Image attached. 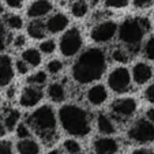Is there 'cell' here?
<instances>
[{
  "mask_svg": "<svg viewBox=\"0 0 154 154\" xmlns=\"http://www.w3.org/2000/svg\"><path fill=\"white\" fill-rule=\"evenodd\" d=\"M106 70V56L100 48L83 51L72 66V78L81 85H89L101 79Z\"/></svg>",
  "mask_w": 154,
  "mask_h": 154,
  "instance_id": "6da1fadb",
  "label": "cell"
},
{
  "mask_svg": "<svg viewBox=\"0 0 154 154\" xmlns=\"http://www.w3.org/2000/svg\"><path fill=\"white\" fill-rule=\"evenodd\" d=\"M59 122L63 130L72 137L83 138L91 131L89 113L75 104H66L59 109Z\"/></svg>",
  "mask_w": 154,
  "mask_h": 154,
  "instance_id": "7a4b0ae2",
  "label": "cell"
},
{
  "mask_svg": "<svg viewBox=\"0 0 154 154\" xmlns=\"http://www.w3.org/2000/svg\"><path fill=\"white\" fill-rule=\"evenodd\" d=\"M150 20L143 17L127 18L117 26L119 40L127 47V51L137 53L139 51L145 35L150 32Z\"/></svg>",
  "mask_w": 154,
  "mask_h": 154,
  "instance_id": "3957f363",
  "label": "cell"
},
{
  "mask_svg": "<svg viewBox=\"0 0 154 154\" xmlns=\"http://www.w3.org/2000/svg\"><path fill=\"white\" fill-rule=\"evenodd\" d=\"M27 125L35 131V134L44 140H51L55 138L57 122H56V113L51 105H42L37 108L33 113L27 116Z\"/></svg>",
  "mask_w": 154,
  "mask_h": 154,
  "instance_id": "277c9868",
  "label": "cell"
},
{
  "mask_svg": "<svg viewBox=\"0 0 154 154\" xmlns=\"http://www.w3.org/2000/svg\"><path fill=\"white\" fill-rule=\"evenodd\" d=\"M83 47L82 33L78 27H71L63 33L59 41V49L64 57H74Z\"/></svg>",
  "mask_w": 154,
  "mask_h": 154,
  "instance_id": "5b68a950",
  "label": "cell"
},
{
  "mask_svg": "<svg viewBox=\"0 0 154 154\" xmlns=\"http://www.w3.org/2000/svg\"><path fill=\"white\" fill-rule=\"evenodd\" d=\"M128 138L135 143H151L154 142V124L147 119H138L128 128Z\"/></svg>",
  "mask_w": 154,
  "mask_h": 154,
  "instance_id": "8992f818",
  "label": "cell"
},
{
  "mask_svg": "<svg viewBox=\"0 0 154 154\" xmlns=\"http://www.w3.org/2000/svg\"><path fill=\"white\" fill-rule=\"evenodd\" d=\"M108 86L112 91L117 94L125 93L130 90L131 87V72L127 67H116L115 70H112L108 75Z\"/></svg>",
  "mask_w": 154,
  "mask_h": 154,
  "instance_id": "52a82bcc",
  "label": "cell"
},
{
  "mask_svg": "<svg viewBox=\"0 0 154 154\" xmlns=\"http://www.w3.org/2000/svg\"><path fill=\"white\" fill-rule=\"evenodd\" d=\"M117 34V25L113 20H102L91 29L90 37L97 44H106Z\"/></svg>",
  "mask_w": 154,
  "mask_h": 154,
  "instance_id": "ba28073f",
  "label": "cell"
},
{
  "mask_svg": "<svg viewBox=\"0 0 154 154\" xmlns=\"http://www.w3.org/2000/svg\"><path fill=\"white\" fill-rule=\"evenodd\" d=\"M137 100L132 97H123V98H117L111 105V112L116 119L119 120H127L130 117L134 116L137 112Z\"/></svg>",
  "mask_w": 154,
  "mask_h": 154,
  "instance_id": "9c48e42d",
  "label": "cell"
},
{
  "mask_svg": "<svg viewBox=\"0 0 154 154\" xmlns=\"http://www.w3.org/2000/svg\"><path fill=\"white\" fill-rule=\"evenodd\" d=\"M44 97V91L41 87H35V86H26L22 90L19 97V104L25 108H33L42 100Z\"/></svg>",
  "mask_w": 154,
  "mask_h": 154,
  "instance_id": "30bf717a",
  "label": "cell"
},
{
  "mask_svg": "<svg viewBox=\"0 0 154 154\" xmlns=\"http://www.w3.org/2000/svg\"><path fill=\"white\" fill-rule=\"evenodd\" d=\"M53 6L49 0H34L27 7V17L32 19H41L51 14Z\"/></svg>",
  "mask_w": 154,
  "mask_h": 154,
  "instance_id": "8fae6325",
  "label": "cell"
},
{
  "mask_svg": "<svg viewBox=\"0 0 154 154\" xmlns=\"http://www.w3.org/2000/svg\"><path fill=\"white\" fill-rule=\"evenodd\" d=\"M44 23H45L47 33L56 34V33H60L67 29L68 23H70V19H68V17L64 15L63 12H56V14L51 15Z\"/></svg>",
  "mask_w": 154,
  "mask_h": 154,
  "instance_id": "7c38bea8",
  "label": "cell"
},
{
  "mask_svg": "<svg viewBox=\"0 0 154 154\" xmlns=\"http://www.w3.org/2000/svg\"><path fill=\"white\" fill-rule=\"evenodd\" d=\"M93 149L96 154H116L119 150V143L115 138L101 137L94 140Z\"/></svg>",
  "mask_w": 154,
  "mask_h": 154,
  "instance_id": "4fadbf2b",
  "label": "cell"
},
{
  "mask_svg": "<svg viewBox=\"0 0 154 154\" xmlns=\"http://www.w3.org/2000/svg\"><path fill=\"white\" fill-rule=\"evenodd\" d=\"M14 79V66L8 55H0V87L10 85Z\"/></svg>",
  "mask_w": 154,
  "mask_h": 154,
  "instance_id": "5bb4252c",
  "label": "cell"
},
{
  "mask_svg": "<svg viewBox=\"0 0 154 154\" xmlns=\"http://www.w3.org/2000/svg\"><path fill=\"white\" fill-rule=\"evenodd\" d=\"M153 78V68L147 63L139 61L132 67V79L137 85H145Z\"/></svg>",
  "mask_w": 154,
  "mask_h": 154,
  "instance_id": "9a60e30c",
  "label": "cell"
},
{
  "mask_svg": "<svg viewBox=\"0 0 154 154\" xmlns=\"http://www.w3.org/2000/svg\"><path fill=\"white\" fill-rule=\"evenodd\" d=\"M86 98L91 105H94V106H100V105H102L108 100L106 87L101 83L94 85V86H91L90 89L87 90Z\"/></svg>",
  "mask_w": 154,
  "mask_h": 154,
  "instance_id": "2e32d148",
  "label": "cell"
},
{
  "mask_svg": "<svg viewBox=\"0 0 154 154\" xmlns=\"http://www.w3.org/2000/svg\"><path fill=\"white\" fill-rule=\"evenodd\" d=\"M97 128L101 134L106 135V137L116 132V125H115L113 120L105 113H100L97 116Z\"/></svg>",
  "mask_w": 154,
  "mask_h": 154,
  "instance_id": "e0dca14e",
  "label": "cell"
},
{
  "mask_svg": "<svg viewBox=\"0 0 154 154\" xmlns=\"http://www.w3.org/2000/svg\"><path fill=\"white\" fill-rule=\"evenodd\" d=\"M17 150L19 154H40L41 147L37 140L27 138V139H20L17 143Z\"/></svg>",
  "mask_w": 154,
  "mask_h": 154,
  "instance_id": "ac0fdd59",
  "label": "cell"
},
{
  "mask_svg": "<svg viewBox=\"0 0 154 154\" xmlns=\"http://www.w3.org/2000/svg\"><path fill=\"white\" fill-rule=\"evenodd\" d=\"M27 34L34 40H41L47 34V29H45V23L41 19H32L29 25H27Z\"/></svg>",
  "mask_w": 154,
  "mask_h": 154,
  "instance_id": "d6986e66",
  "label": "cell"
},
{
  "mask_svg": "<svg viewBox=\"0 0 154 154\" xmlns=\"http://www.w3.org/2000/svg\"><path fill=\"white\" fill-rule=\"evenodd\" d=\"M20 59H22L29 67H38L41 64V60H42L41 52L38 49H35V48H27V49H25L23 52H22V55H20Z\"/></svg>",
  "mask_w": 154,
  "mask_h": 154,
  "instance_id": "ffe728a7",
  "label": "cell"
},
{
  "mask_svg": "<svg viewBox=\"0 0 154 154\" xmlns=\"http://www.w3.org/2000/svg\"><path fill=\"white\" fill-rule=\"evenodd\" d=\"M66 87L59 82H53L48 86V97L52 100L53 102H63L66 100Z\"/></svg>",
  "mask_w": 154,
  "mask_h": 154,
  "instance_id": "44dd1931",
  "label": "cell"
},
{
  "mask_svg": "<svg viewBox=\"0 0 154 154\" xmlns=\"http://www.w3.org/2000/svg\"><path fill=\"white\" fill-rule=\"evenodd\" d=\"M20 119V112L18 109H10L7 112V115L4 116L3 120V127L6 128V131H12L17 128V125L19 124Z\"/></svg>",
  "mask_w": 154,
  "mask_h": 154,
  "instance_id": "7402d4cb",
  "label": "cell"
},
{
  "mask_svg": "<svg viewBox=\"0 0 154 154\" xmlns=\"http://www.w3.org/2000/svg\"><path fill=\"white\" fill-rule=\"evenodd\" d=\"M70 11L75 18H83L86 17L87 11H89V3L86 0H72Z\"/></svg>",
  "mask_w": 154,
  "mask_h": 154,
  "instance_id": "603a6c76",
  "label": "cell"
},
{
  "mask_svg": "<svg viewBox=\"0 0 154 154\" xmlns=\"http://www.w3.org/2000/svg\"><path fill=\"white\" fill-rule=\"evenodd\" d=\"M48 81V75L45 71H37L33 75L29 76L27 82H29L30 86H35V87H41L42 85H45Z\"/></svg>",
  "mask_w": 154,
  "mask_h": 154,
  "instance_id": "cb8c5ba5",
  "label": "cell"
},
{
  "mask_svg": "<svg viewBox=\"0 0 154 154\" xmlns=\"http://www.w3.org/2000/svg\"><path fill=\"white\" fill-rule=\"evenodd\" d=\"M112 59H113L116 63L125 64L128 60H130V52L122 47L115 48V49L112 51Z\"/></svg>",
  "mask_w": 154,
  "mask_h": 154,
  "instance_id": "d4e9b609",
  "label": "cell"
},
{
  "mask_svg": "<svg viewBox=\"0 0 154 154\" xmlns=\"http://www.w3.org/2000/svg\"><path fill=\"white\" fill-rule=\"evenodd\" d=\"M6 27L8 29H12V30H19L22 29L23 26V19L19 17V15H15V14H11L6 18V22H4Z\"/></svg>",
  "mask_w": 154,
  "mask_h": 154,
  "instance_id": "484cf974",
  "label": "cell"
},
{
  "mask_svg": "<svg viewBox=\"0 0 154 154\" xmlns=\"http://www.w3.org/2000/svg\"><path fill=\"white\" fill-rule=\"evenodd\" d=\"M64 150L70 154H78L81 153V145L75 139H67L64 140Z\"/></svg>",
  "mask_w": 154,
  "mask_h": 154,
  "instance_id": "4316f807",
  "label": "cell"
},
{
  "mask_svg": "<svg viewBox=\"0 0 154 154\" xmlns=\"http://www.w3.org/2000/svg\"><path fill=\"white\" fill-rule=\"evenodd\" d=\"M56 51V42L53 40H45L40 44V52L45 55H52Z\"/></svg>",
  "mask_w": 154,
  "mask_h": 154,
  "instance_id": "83f0119b",
  "label": "cell"
},
{
  "mask_svg": "<svg viewBox=\"0 0 154 154\" xmlns=\"http://www.w3.org/2000/svg\"><path fill=\"white\" fill-rule=\"evenodd\" d=\"M15 131H17V137L19 138V139H27V138H30V135H32L30 128L26 123H19V124L17 125V128H15Z\"/></svg>",
  "mask_w": 154,
  "mask_h": 154,
  "instance_id": "f1b7e54d",
  "label": "cell"
},
{
  "mask_svg": "<svg viewBox=\"0 0 154 154\" xmlns=\"http://www.w3.org/2000/svg\"><path fill=\"white\" fill-rule=\"evenodd\" d=\"M47 70L49 74L56 75V74H59L63 70V61L59 60V59H53V60H51L49 63L47 64Z\"/></svg>",
  "mask_w": 154,
  "mask_h": 154,
  "instance_id": "f546056e",
  "label": "cell"
},
{
  "mask_svg": "<svg viewBox=\"0 0 154 154\" xmlns=\"http://www.w3.org/2000/svg\"><path fill=\"white\" fill-rule=\"evenodd\" d=\"M143 52H145V56L149 59V60L154 61V35H151V37L146 41Z\"/></svg>",
  "mask_w": 154,
  "mask_h": 154,
  "instance_id": "4dcf8cb0",
  "label": "cell"
},
{
  "mask_svg": "<svg viewBox=\"0 0 154 154\" xmlns=\"http://www.w3.org/2000/svg\"><path fill=\"white\" fill-rule=\"evenodd\" d=\"M7 42H8V33H7V27L4 23H0V52L6 49Z\"/></svg>",
  "mask_w": 154,
  "mask_h": 154,
  "instance_id": "1f68e13d",
  "label": "cell"
},
{
  "mask_svg": "<svg viewBox=\"0 0 154 154\" xmlns=\"http://www.w3.org/2000/svg\"><path fill=\"white\" fill-rule=\"evenodd\" d=\"M130 0H105V6L108 8H124L128 6Z\"/></svg>",
  "mask_w": 154,
  "mask_h": 154,
  "instance_id": "d6a6232c",
  "label": "cell"
},
{
  "mask_svg": "<svg viewBox=\"0 0 154 154\" xmlns=\"http://www.w3.org/2000/svg\"><path fill=\"white\" fill-rule=\"evenodd\" d=\"M15 68H17V71L20 74V75H25V74L29 72V66H27L22 59H19V60L15 61Z\"/></svg>",
  "mask_w": 154,
  "mask_h": 154,
  "instance_id": "836d02e7",
  "label": "cell"
},
{
  "mask_svg": "<svg viewBox=\"0 0 154 154\" xmlns=\"http://www.w3.org/2000/svg\"><path fill=\"white\" fill-rule=\"evenodd\" d=\"M0 154H12V145L10 140H0Z\"/></svg>",
  "mask_w": 154,
  "mask_h": 154,
  "instance_id": "e575fe53",
  "label": "cell"
},
{
  "mask_svg": "<svg viewBox=\"0 0 154 154\" xmlns=\"http://www.w3.org/2000/svg\"><path fill=\"white\" fill-rule=\"evenodd\" d=\"M132 3L137 8H147L154 3V0H132Z\"/></svg>",
  "mask_w": 154,
  "mask_h": 154,
  "instance_id": "d590c367",
  "label": "cell"
},
{
  "mask_svg": "<svg viewBox=\"0 0 154 154\" xmlns=\"http://www.w3.org/2000/svg\"><path fill=\"white\" fill-rule=\"evenodd\" d=\"M145 97H146V100H147L150 104L154 105V83H151L150 86L145 90Z\"/></svg>",
  "mask_w": 154,
  "mask_h": 154,
  "instance_id": "8d00e7d4",
  "label": "cell"
},
{
  "mask_svg": "<svg viewBox=\"0 0 154 154\" xmlns=\"http://www.w3.org/2000/svg\"><path fill=\"white\" fill-rule=\"evenodd\" d=\"M4 3L11 8H20L23 4V0H4Z\"/></svg>",
  "mask_w": 154,
  "mask_h": 154,
  "instance_id": "74e56055",
  "label": "cell"
},
{
  "mask_svg": "<svg viewBox=\"0 0 154 154\" xmlns=\"http://www.w3.org/2000/svg\"><path fill=\"white\" fill-rule=\"evenodd\" d=\"M132 154H154V151L150 150V149L140 147V149H137V150L132 151Z\"/></svg>",
  "mask_w": 154,
  "mask_h": 154,
  "instance_id": "f35d334b",
  "label": "cell"
},
{
  "mask_svg": "<svg viewBox=\"0 0 154 154\" xmlns=\"http://www.w3.org/2000/svg\"><path fill=\"white\" fill-rule=\"evenodd\" d=\"M146 117H147L149 122L154 124V108H150V109L146 112Z\"/></svg>",
  "mask_w": 154,
  "mask_h": 154,
  "instance_id": "ab89813d",
  "label": "cell"
},
{
  "mask_svg": "<svg viewBox=\"0 0 154 154\" xmlns=\"http://www.w3.org/2000/svg\"><path fill=\"white\" fill-rule=\"evenodd\" d=\"M4 132H6V128L0 124V137H2V135H4Z\"/></svg>",
  "mask_w": 154,
  "mask_h": 154,
  "instance_id": "60d3db41",
  "label": "cell"
},
{
  "mask_svg": "<svg viewBox=\"0 0 154 154\" xmlns=\"http://www.w3.org/2000/svg\"><path fill=\"white\" fill-rule=\"evenodd\" d=\"M14 94H15V90L14 89H10V91H8V97L11 98V97H14Z\"/></svg>",
  "mask_w": 154,
  "mask_h": 154,
  "instance_id": "b9f144b4",
  "label": "cell"
},
{
  "mask_svg": "<svg viewBox=\"0 0 154 154\" xmlns=\"http://www.w3.org/2000/svg\"><path fill=\"white\" fill-rule=\"evenodd\" d=\"M47 154H63V153L59 151V150H52V151H49V153H47Z\"/></svg>",
  "mask_w": 154,
  "mask_h": 154,
  "instance_id": "7bdbcfd3",
  "label": "cell"
},
{
  "mask_svg": "<svg viewBox=\"0 0 154 154\" xmlns=\"http://www.w3.org/2000/svg\"><path fill=\"white\" fill-rule=\"evenodd\" d=\"M86 2H90L91 4H97V3H98V0H86Z\"/></svg>",
  "mask_w": 154,
  "mask_h": 154,
  "instance_id": "ee69618b",
  "label": "cell"
},
{
  "mask_svg": "<svg viewBox=\"0 0 154 154\" xmlns=\"http://www.w3.org/2000/svg\"><path fill=\"white\" fill-rule=\"evenodd\" d=\"M3 12V6H2V3H0V14Z\"/></svg>",
  "mask_w": 154,
  "mask_h": 154,
  "instance_id": "f6af8a7d",
  "label": "cell"
},
{
  "mask_svg": "<svg viewBox=\"0 0 154 154\" xmlns=\"http://www.w3.org/2000/svg\"><path fill=\"white\" fill-rule=\"evenodd\" d=\"M78 154H83V153H78Z\"/></svg>",
  "mask_w": 154,
  "mask_h": 154,
  "instance_id": "bcb514c9",
  "label": "cell"
}]
</instances>
